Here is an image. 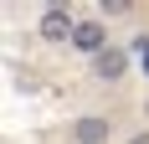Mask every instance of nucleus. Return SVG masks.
<instances>
[{
    "instance_id": "nucleus-1",
    "label": "nucleus",
    "mask_w": 149,
    "mask_h": 144,
    "mask_svg": "<svg viewBox=\"0 0 149 144\" xmlns=\"http://www.w3.org/2000/svg\"><path fill=\"white\" fill-rule=\"evenodd\" d=\"M77 21H82V15H72V5H41V15H36V36H41L46 46H72Z\"/></svg>"
},
{
    "instance_id": "nucleus-2",
    "label": "nucleus",
    "mask_w": 149,
    "mask_h": 144,
    "mask_svg": "<svg viewBox=\"0 0 149 144\" xmlns=\"http://www.w3.org/2000/svg\"><path fill=\"white\" fill-rule=\"evenodd\" d=\"M108 46H113V41H108V21H103V15H82V21H77V36H72V52H82V57H103V52H108Z\"/></svg>"
},
{
    "instance_id": "nucleus-3",
    "label": "nucleus",
    "mask_w": 149,
    "mask_h": 144,
    "mask_svg": "<svg viewBox=\"0 0 149 144\" xmlns=\"http://www.w3.org/2000/svg\"><path fill=\"white\" fill-rule=\"evenodd\" d=\"M67 134H72V144H108L113 139V118L108 113H77Z\"/></svg>"
},
{
    "instance_id": "nucleus-4",
    "label": "nucleus",
    "mask_w": 149,
    "mask_h": 144,
    "mask_svg": "<svg viewBox=\"0 0 149 144\" xmlns=\"http://www.w3.org/2000/svg\"><path fill=\"white\" fill-rule=\"evenodd\" d=\"M129 67H134V57H129V46H108L103 57H93V77H98V82H123V77H129Z\"/></svg>"
},
{
    "instance_id": "nucleus-5",
    "label": "nucleus",
    "mask_w": 149,
    "mask_h": 144,
    "mask_svg": "<svg viewBox=\"0 0 149 144\" xmlns=\"http://www.w3.org/2000/svg\"><path fill=\"white\" fill-rule=\"evenodd\" d=\"M129 57H134V67L149 77V31H139L134 41H129Z\"/></svg>"
},
{
    "instance_id": "nucleus-6",
    "label": "nucleus",
    "mask_w": 149,
    "mask_h": 144,
    "mask_svg": "<svg viewBox=\"0 0 149 144\" xmlns=\"http://www.w3.org/2000/svg\"><path fill=\"white\" fill-rule=\"evenodd\" d=\"M129 10H134V0H103V10H98V15L113 21V15H129Z\"/></svg>"
},
{
    "instance_id": "nucleus-7",
    "label": "nucleus",
    "mask_w": 149,
    "mask_h": 144,
    "mask_svg": "<svg viewBox=\"0 0 149 144\" xmlns=\"http://www.w3.org/2000/svg\"><path fill=\"white\" fill-rule=\"evenodd\" d=\"M129 144H149V129H144V134H134V139H129Z\"/></svg>"
}]
</instances>
